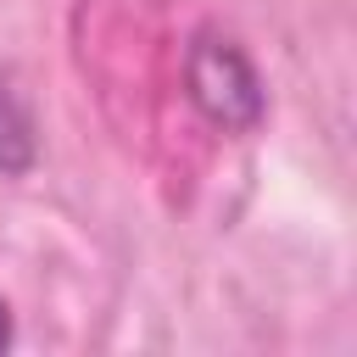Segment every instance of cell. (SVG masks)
<instances>
[{
    "instance_id": "cell-1",
    "label": "cell",
    "mask_w": 357,
    "mask_h": 357,
    "mask_svg": "<svg viewBox=\"0 0 357 357\" xmlns=\"http://www.w3.org/2000/svg\"><path fill=\"white\" fill-rule=\"evenodd\" d=\"M184 78H190V100L229 134H251L262 123V78L257 67L245 61V50L223 33H201L190 45V61H184Z\"/></svg>"
},
{
    "instance_id": "cell-2",
    "label": "cell",
    "mask_w": 357,
    "mask_h": 357,
    "mask_svg": "<svg viewBox=\"0 0 357 357\" xmlns=\"http://www.w3.org/2000/svg\"><path fill=\"white\" fill-rule=\"evenodd\" d=\"M33 156H39V145H33V117H28L22 95H17V84L0 73V173H28Z\"/></svg>"
},
{
    "instance_id": "cell-3",
    "label": "cell",
    "mask_w": 357,
    "mask_h": 357,
    "mask_svg": "<svg viewBox=\"0 0 357 357\" xmlns=\"http://www.w3.org/2000/svg\"><path fill=\"white\" fill-rule=\"evenodd\" d=\"M6 346H11V307L0 301V351H6Z\"/></svg>"
}]
</instances>
